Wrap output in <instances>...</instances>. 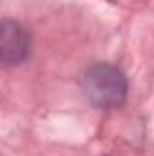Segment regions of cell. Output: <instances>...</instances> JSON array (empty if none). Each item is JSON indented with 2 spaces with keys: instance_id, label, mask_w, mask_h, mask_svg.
<instances>
[{
  "instance_id": "1",
  "label": "cell",
  "mask_w": 154,
  "mask_h": 156,
  "mask_svg": "<svg viewBox=\"0 0 154 156\" xmlns=\"http://www.w3.org/2000/svg\"><path fill=\"white\" fill-rule=\"evenodd\" d=\"M82 89L87 100L100 109H113L125 104L127 80L113 64L102 62L85 69L82 76Z\"/></svg>"
},
{
  "instance_id": "2",
  "label": "cell",
  "mask_w": 154,
  "mask_h": 156,
  "mask_svg": "<svg viewBox=\"0 0 154 156\" xmlns=\"http://www.w3.org/2000/svg\"><path fill=\"white\" fill-rule=\"evenodd\" d=\"M31 51L29 33L15 20L4 18L0 26V58L4 66H16Z\"/></svg>"
}]
</instances>
